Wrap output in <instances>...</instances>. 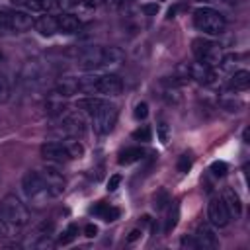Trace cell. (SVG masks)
<instances>
[{
  "label": "cell",
  "instance_id": "cell-1",
  "mask_svg": "<svg viewBox=\"0 0 250 250\" xmlns=\"http://www.w3.org/2000/svg\"><path fill=\"white\" fill-rule=\"evenodd\" d=\"M193 25L203 33V35H209V37H217L225 31L227 27V20L223 18L221 12L209 8V6H201L193 12Z\"/></svg>",
  "mask_w": 250,
  "mask_h": 250
},
{
  "label": "cell",
  "instance_id": "cell-2",
  "mask_svg": "<svg viewBox=\"0 0 250 250\" xmlns=\"http://www.w3.org/2000/svg\"><path fill=\"white\" fill-rule=\"evenodd\" d=\"M21 191H23L25 199L31 205H35V207H43L45 201L51 197L49 189H47V186H45V182L41 178V174L35 172V170H29V172L23 174V178H21Z\"/></svg>",
  "mask_w": 250,
  "mask_h": 250
},
{
  "label": "cell",
  "instance_id": "cell-3",
  "mask_svg": "<svg viewBox=\"0 0 250 250\" xmlns=\"http://www.w3.org/2000/svg\"><path fill=\"white\" fill-rule=\"evenodd\" d=\"M2 217L16 229L25 227L29 223V209L25 207V203L20 197H16L14 193H8L2 199Z\"/></svg>",
  "mask_w": 250,
  "mask_h": 250
},
{
  "label": "cell",
  "instance_id": "cell-4",
  "mask_svg": "<svg viewBox=\"0 0 250 250\" xmlns=\"http://www.w3.org/2000/svg\"><path fill=\"white\" fill-rule=\"evenodd\" d=\"M33 21V16L25 10L0 12V31H27Z\"/></svg>",
  "mask_w": 250,
  "mask_h": 250
},
{
  "label": "cell",
  "instance_id": "cell-5",
  "mask_svg": "<svg viewBox=\"0 0 250 250\" xmlns=\"http://www.w3.org/2000/svg\"><path fill=\"white\" fill-rule=\"evenodd\" d=\"M191 51H193V55L197 57L199 62H205V64H209V66L221 64V61H223V51H221V47L215 45L213 41L203 39V37L193 39Z\"/></svg>",
  "mask_w": 250,
  "mask_h": 250
},
{
  "label": "cell",
  "instance_id": "cell-6",
  "mask_svg": "<svg viewBox=\"0 0 250 250\" xmlns=\"http://www.w3.org/2000/svg\"><path fill=\"white\" fill-rule=\"evenodd\" d=\"M115 121H117V109L109 104H105L100 111H96L92 115V127L98 135H107L113 129Z\"/></svg>",
  "mask_w": 250,
  "mask_h": 250
},
{
  "label": "cell",
  "instance_id": "cell-7",
  "mask_svg": "<svg viewBox=\"0 0 250 250\" xmlns=\"http://www.w3.org/2000/svg\"><path fill=\"white\" fill-rule=\"evenodd\" d=\"M39 174H41V178H43V182H45V186H47L51 197H59V195L64 191V186H66L64 176H62V172H59L53 164H47L45 168H41Z\"/></svg>",
  "mask_w": 250,
  "mask_h": 250
},
{
  "label": "cell",
  "instance_id": "cell-8",
  "mask_svg": "<svg viewBox=\"0 0 250 250\" xmlns=\"http://www.w3.org/2000/svg\"><path fill=\"white\" fill-rule=\"evenodd\" d=\"M207 219L217 229H225L230 223L229 209H227V205H225V201L221 197H213L209 201V205H207Z\"/></svg>",
  "mask_w": 250,
  "mask_h": 250
},
{
  "label": "cell",
  "instance_id": "cell-9",
  "mask_svg": "<svg viewBox=\"0 0 250 250\" xmlns=\"http://www.w3.org/2000/svg\"><path fill=\"white\" fill-rule=\"evenodd\" d=\"M78 68L82 70H96L104 68V47H88L76 59Z\"/></svg>",
  "mask_w": 250,
  "mask_h": 250
},
{
  "label": "cell",
  "instance_id": "cell-10",
  "mask_svg": "<svg viewBox=\"0 0 250 250\" xmlns=\"http://www.w3.org/2000/svg\"><path fill=\"white\" fill-rule=\"evenodd\" d=\"M86 125L88 123H86V117H84L82 111H68L61 121L62 131L66 135H70V137H82L86 133V129H88Z\"/></svg>",
  "mask_w": 250,
  "mask_h": 250
},
{
  "label": "cell",
  "instance_id": "cell-11",
  "mask_svg": "<svg viewBox=\"0 0 250 250\" xmlns=\"http://www.w3.org/2000/svg\"><path fill=\"white\" fill-rule=\"evenodd\" d=\"M41 156L49 164H64L70 160V154H68L64 143H43L41 145Z\"/></svg>",
  "mask_w": 250,
  "mask_h": 250
},
{
  "label": "cell",
  "instance_id": "cell-12",
  "mask_svg": "<svg viewBox=\"0 0 250 250\" xmlns=\"http://www.w3.org/2000/svg\"><path fill=\"white\" fill-rule=\"evenodd\" d=\"M98 94L102 96H119L123 90V82L117 74H98V86H96Z\"/></svg>",
  "mask_w": 250,
  "mask_h": 250
},
{
  "label": "cell",
  "instance_id": "cell-13",
  "mask_svg": "<svg viewBox=\"0 0 250 250\" xmlns=\"http://www.w3.org/2000/svg\"><path fill=\"white\" fill-rule=\"evenodd\" d=\"M188 74H189V78H193L199 84H213L215 78H217L213 66H209L205 62H199V61L197 62H191L188 66Z\"/></svg>",
  "mask_w": 250,
  "mask_h": 250
},
{
  "label": "cell",
  "instance_id": "cell-14",
  "mask_svg": "<svg viewBox=\"0 0 250 250\" xmlns=\"http://www.w3.org/2000/svg\"><path fill=\"white\" fill-rule=\"evenodd\" d=\"M55 18H57V27H59L61 33L70 35V33H78L82 29V20L78 16H74L72 12H62Z\"/></svg>",
  "mask_w": 250,
  "mask_h": 250
},
{
  "label": "cell",
  "instance_id": "cell-15",
  "mask_svg": "<svg viewBox=\"0 0 250 250\" xmlns=\"http://www.w3.org/2000/svg\"><path fill=\"white\" fill-rule=\"evenodd\" d=\"M41 76H43V68L37 61H27L21 68V82L29 88V86H37L41 82Z\"/></svg>",
  "mask_w": 250,
  "mask_h": 250
},
{
  "label": "cell",
  "instance_id": "cell-16",
  "mask_svg": "<svg viewBox=\"0 0 250 250\" xmlns=\"http://www.w3.org/2000/svg\"><path fill=\"white\" fill-rule=\"evenodd\" d=\"M195 240L199 242V248H217L219 246V240H217V234L213 230V227L209 225H199L197 230H195Z\"/></svg>",
  "mask_w": 250,
  "mask_h": 250
},
{
  "label": "cell",
  "instance_id": "cell-17",
  "mask_svg": "<svg viewBox=\"0 0 250 250\" xmlns=\"http://www.w3.org/2000/svg\"><path fill=\"white\" fill-rule=\"evenodd\" d=\"M221 199L225 201V205H227V209H229L230 219H232V217H234V219H238V217L242 215V203H240V197H238V193H236L232 188H227Z\"/></svg>",
  "mask_w": 250,
  "mask_h": 250
},
{
  "label": "cell",
  "instance_id": "cell-18",
  "mask_svg": "<svg viewBox=\"0 0 250 250\" xmlns=\"http://www.w3.org/2000/svg\"><path fill=\"white\" fill-rule=\"evenodd\" d=\"M105 104H107V102H105V100H102V98L88 96V98H80V100L76 102V109H78V111H82V113H88V115L92 117V115H94L96 111H100Z\"/></svg>",
  "mask_w": 250,
  "mask_h": 250
},
{
  "label": "cell",
  "instance_id": "cell-19",
  "mask_svg": "<svg viewBox=\"0 0 250 250\" xmlns=\"http://www.w3.org/2000/svg\"><path fill=\"white\" fill-rule=\"evenodd\" d=\"M33 27L41 33V35H55L57 31H59V27H57V18L55 16H49V14H43V16H39L35 21H33Z\"/></svg>",
  "mask_w": 250,
  "mask_h": 250
},
{
  "label": "cell",
  "instance_id": "cell-20",
  "mask_svg": "<svg viewBox=\"0 0 250 250\" xmlns=\"http://www.w3.org/2000/svg\"><path fill=\"white\" fill-rule=\"evenodd\" d=\"M123 61V51L117 47H104V68L119 66Z\"/></svg>",
  "mask_w": 250,
  "mask_h": 250
},
{
  "label": "cell",
  "instance_id": "cell-21",
  "mask_svg": "<svg viewBox=\"0 0 250 250\" xmlns=\"http://www.w3.org/2000/svg\"><path fill=\"white\" fill-rule=\"evenodd\" d=\"M230 88L232 90H246L250 86V72L246 68H240V70H234L230 74V80H229Z\"/></svg>",
  "mask_w": 250,
  "mask_h": 250
},
{
  "label": "cell",
  "instance_id": "cell-22",
  "mask_svg": "<svg viewBox=\"0 0 250 250\" xmlns=\"http://www.w3.org/2000/svg\"><path fill=\"white\" fill-rule=\"evenodd\" d=\"M55 90H57L59 96H72V94L80 92V90H78V78L66 76V78H62V80L57 82V88H55Z\"/></svg>",
  "mask_w": 250,
  "mask_h": 250
},
{
  "label": "cell",
  "instance_id": "cell-23",
  "mask_svg": "<svg viewBox=\"0 0 250 250\" xmlns=\"http://www.w3.org/2000/svg\"><path fill=\"white\" fill-rule=\"evenodd\" d=\"M143 154H145V150H143L141 146H129V148H125V150H121V152H119L117 162L127 166V164H133V162L141 160V158H143Z\"/></svg>",
  "mask_w": 250,
  "mask_h": 250
},
{
  "label": "cell",
  "instance_id": "cell-24",
  "mask_svg": "<svg viewBox=\"0 0 250 250\" xmlns=\"http://www.w3.org/2000/svg\"><path fill=\"white\" fill-rule=\"evenodd\" d=\"M92 213L98 215V217L104 219V221H115V219L119 217V209L109 207L107 203H100V205H96V207L92 209Z\"/></svg>",
  "mask_w": 250,
  "mask_h": 250
},
{
  "label": "cell",
  "instance_id": "cell-25",
  "mask_svg": "<svg viewBox=\"0 0 250 250\" xmlns=\"http://www.w3.org/2000/svg\"><path fill=\"white\" fill-rule=\"evenodd\" d=\"M178 219H180V205L178 201H170V207H168V217H166V225H164V230L170 232L172 229H176L178 225Z\"/></svg>",
  "mask_w": 250,
  "mask_h": 250
},
{
  "label": "cell",
  "instance_id": "cell-26",
  "mask_svg": "<svg viewBox=\"0 0 250 250\" xmlns=\"http://www.w3.org/2000/svg\"><path fill=\"white\" fill-rule=\"evenodd\" d=\"M16 6H20L25 12H45V0H12Z\"/></svg>",
  "mask_w": 250,
  "mask_h": 250
},
{
  "label": "cell",
  "instance_id": "cell-27",
  "mask_svg": "<svg viewBox=\"0 0 250 250\" xmlns=\"http://www.w3.org/2000/svg\"><path fill=\"white\" fill-rule=\"evenodd\" d=\"M64 146H66V150H68L70 158H80V156L84 154V146H82V143H80L76 137L66 139V141H64Z\"/></svg>",
  "mask_w": 250,
  "mask_h": 250
},
{
  "label": "cell",
  "instance_id": "cell-28",
  "mask_svg": "<svg viewBox=\"0 0 250 250\" xmlns=\"http://www.w3.org/2000/svg\"><path fill=\"white\" fill-rule=\"evenodd\" d=\"M10 100V82L4 74H0V104H6Z\"/></svg>",
  "mask_w": 250,
  "mask_h": 250
},
{
  "label": "cell",
  "instance_id": "cell-29",
  "mask_svg": "<svg viewBox=\"0 0 250 250\" xmlns=\"http://www.w3.org/2000/svg\"><path fill=\"white\" fill-rule=\"evenodd\" d=\"M14 225H10L6 219H0V242L2 240H6V238H10V236H14Z\"/></svg>",
  "mask_w": 250,
  "mask_h": 250
},
{
  "label": "cell",
  "instance_id": "cell-30",
  "mask_svg": "<svg viewBox=\"0 0 250 250\" xmlns=\"http://www.w3.org/2000/svg\"><path fill=\"white\" fill-rule=\"evenodd\" d=\"M150 137H152V133H150V129H148L146 125L139 127V129L133 133V139H135V141H141V143H148Z\"/></svg>",
  "mask_w": 250,
  "mask_h": 250
},
{
  "label": "cell",
  "instance_id": "cell-31",
  "mask_svg": "<svg viewBox=\"0 0 250 250\" xmlns=\"http://www.w3.org/2000/svg\"><path fill=\"white\" fill-rule=\"evenodd\" d=\"M227 170H229V166H227V162H223V160H215V162L211 164V174H213L215 178H223V176L227 174Z\"/></svg>",
  "mask_w": 250,
  "mask_h": 250
},
{
  "label": "cell",
  "instance_id": "cell-32",
  "mask_svg": "<svg viewBox=\"0 0 250 250\" xmlns=\"http://www.w3.org/2000/svg\"><path fill=\"white\" fill-rule=\"evenodd\" d=\"M76 234H78V227H76V225H70V227L66 229V232L59 238V244H70V242L76 238Z\"/></svg>",
  "mask_w": 250,
  "mask_h": 250
},
{
  "label": "cell",
  "instance_id": "cell-33",
  "mask_svg": "<svg viewBox=\"0 0 250 250\" xmlns=\"http://www.w3.org/2000/svg\"><path fill=\"white\" fill-rule=\"evenodd\" d=\"M156 133H158L160 143H168V137H170V127H168V123L160 121V123L156 125Z\"/></svg>",
  "mask_w": 250,
  "mask_h": 250
},
{
  "label": "cell",
  "instance_id": "cell-34",
  "mask_svg": "<svg viewBox=\"0 0 250 250\" xmlns=\"http://www.w3.org/2000/svg\"><path fill=\"white\" fill-rule=\"evenodd\" d=\"M133 115H135V119H146V115H148V105L145 104V102H141V104H137L135 105V111H133Z\"/></svg>",
  "mask_w": 250,
  "mask_h": 250
},
{
  "label": "cell",
  "instance_id": "cell-35",
  "mask_svg": "<svg viewBox=\"0 0 250 250\" xmlns=\"http://www.w3.org/2000/svg\"><path fill=\"white\" fill-rule=\"evenodd\" d=\"M189 166H191V156L189 154H182L180 160H178V170L180 172H188Z\"/></svg>",
  "mask_w": 250,
  "mask_h": 250
},
{
  "label": "cell",
  "instance_id": "cell-36",
  "mask_svg": "<svg viewBox=\"0 0 250 250\" xmlns=\"http://www.w3.org/2000/svg\"><path fill=\"white\" fill-rule=\"evenodd\" d=\"M180 244H182L184 248H199V242L195 240L193 234H191V236H184V238L180 240Z\"/></svg>",
  "mask_w": 250,
  "mask_h": 250
},
{
  "label": "cell",
  "instance_id": "cell-37",
  "mask_svg": "<svg viewBox=\"0 0 250 250\" xmlns=\"http://www.w3.org/2000/svg\"><path fill=\"white\" fill-rule=\"evenodd\" d=\"M119 182H121V176H119V174L111 176L109 182H107V189H109V191H115V189L119 188Z\"/></svg>",
  "mask_w": 250,
  "mask_h": 250
},
{
  "label": "cell",
  "instance_id": "cell-38",
  "mask_svg": "<svg viewBox=\"0 0 250 250\" xmlns=\"http://www.w3.org/2000/svg\"><path fill=\"white\" fill-rule=\"evenodd\" d=\"M141 10H143L146 16H152V14H156V12H158V4H143V6H141Z\"/></svg>",
  "mask_w": 250,
  "mask_h": 250
},
{
  "label": "cell",
  "instance_id": "cell-39",
  "mask_svg": "<svg viewBox=\"0 0 250 250\" xmlns=\"http://www.w3.org/2000/svg\"><path fill=\"white\" fill-rule=\"evenodd\" d=\"M84 234H86L88 238H94V236L98 234V227H96V225H86V227H84Z\"/></svg>",
  "mask_w": 250,
  "mask_h": 250
},
{
  "label": "cell",
  "instance_id": "cell-40",
  "mask_svg": "<svg viewBox=\"0 0 250 250\" xmlns=\"http://www.w3.org/2000/svg\"><path fill=\"white\" fill-rule=\"evenodd\" d=\"M123 2H125V0H105V4H107L109 8H119V6H123Z\"/></svg>",
  "mask_w": 250,
  "mask_h": 250
},
{
  "label": "cell",
  "instance_id": "cell-41",
  "mask_svg": "<svg viewBox=\"0 0 250 250\" xmlns=\"http://www.w3.org/2000/svg\"><path fill=\"white\" fill-rule=\"evenodd\" d=\"M139 236H141V230H137V229H135V230H131V234H129L127 242H135V240H137Z\"/></svg>",
  "mask_w": 250,
  "mask_h": 250
}]
</instances>
